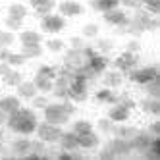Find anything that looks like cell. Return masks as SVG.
Wrapping results in <instances>:
<instances>
[{"mask_svg": "<svg viewBox=\"0 0 160 160\" xmlns=\"http://www.w3.org/2000/svg\"><path fill=\"white\" fill-rule=\"evenodd\" d=\"M37 123H39V118L33 108H27V106H19L16 112L8 114V120H6V125L8 129L16 133V135H33L37 129Z\"/></svg>", "mask_w": 160, "mask_h": 160, "instance_id": "obj_1", "label": "cell"}, {"mask_svg": "<svg viewBox=\"0 0 160 160\" xmlns=\"http://www.w3.org/2000/svg\"><path fill=\"white\" fill-rule=\"evenodd\" d=\"M42 118H44V122H50V123H56V125H66L72 116L66 112L64 102L60 100V102H48V104L42 108Z\"/></svg>", "mask_w": 160, "mask_h": 160, "instance_id": "obj_2", "label": "cell"}, {"mask_svg": "<svg viewBox=\"0 0 160 160\" xmlns=\"http://www.w3.org/2000/svg\"><path fill=\"white\" fill-rule=\"evenodd\" d=\"M62 125H56V123H50V122H39L37 123V137L42 141V143H47V145H54V143H58L60 139V135H62Z\"/></svg>", "mask_w": 160, "mask_h": 160, "instance_id": "obj_3", "label": "cell"}, {"mask_svg": "<svg viewBox=\"0 0 160 160\" xmlns=\"http://www.w3.org/2000/svg\"><path fill=\"white\" fill-rule=\"evenodd\" d=\"M128 77H129L131 83L143 87V85H147L148 81H152V79L158 77V68H156L154 64H152V66H143V68L137 66V68H133V70L128 73Z\"/></svg>", "mask_w": 160, "mask_h": 160, "instance_id": "obj_4", "label": "cell"}, {"mask_svg": "<svg viewBox=\"0 0 160 160\" xmlns=\"http://www.w3.org/2000/svg\"><path fill=\"white\" fill-rule=\"evenodd\" d=\"M41 29L44 33H48V35H58L66 29V18L62 14H44L41 16Z\"/></svg>", "mask_w": 160, "mask_h": 160, "instance_id": "obj_5", "label": "cell"}, {"mask_svg": "<svg viewBox=\"0 0 160 160\" xmlns=\"http://www.w3.org/2000/svg\"><path fill=\"white\" fill-rule=\"evenodd\" d=\"M114 70H118L122 72L123 75H128L133 68L139 66V54H133V52H128V50H123L122 54H118L116 58H114Z\"/></svg>", "mask_w": 160, "mask_h": 160, "instance_id": "obj_6", "label": "cell"}, {"mask_svg": "<svg viewBox=\"0 0 160 160\" xmlns=\"http://www.w3.org/2000/svg\"><path fill=\"white\" fill-rule=\"evenodd\" d=\"M102 21H104L106 25H110V27H118V29H122V27L129 21V14L118 6V8L108 10V12L102 14Z\"/></svg>", "mask_w": 160, "mask_h": 160, "instance_id": "obj_7", "label": "cell"}, {"mask_svg": "<svg viewBox=\"0 0 160 160\" xmlns=\"http://www.w3.org/2000/svg\"><path fill=\"white\" fill-rule=\"evenodd\" d=\"M104 147L108 148V151H112L114 156H129L133 152L129 139H122V137H116V135H114Z\"/></svg>", "mask_w": 160, "mask_h": 160, "instance_id": "obj_8", "label": "cell"}, {"mask_svg": "<svg viewBox=\"0 0 160 160\" xmlns=\"http://www.w3.org/2000/svg\"><path fill=\"white\" fill-rule=\"evenodd\" d=\"M85 64V58H83V54L81 50H75V48H70L68 47L64 50V58H62V66H66L68 70H72V72H77L79 68H81Z\"/></svg>", "mask_w": 160, "mask_h": 160, "instance_id": "obj_9", "label": "cell"}, {"mask_svg": "<svg viewBox=\"0 0 160 160\" xmlns=\"http://www.w3.org/2000/svg\"><path fill=\"white\" fill-rule=\"evenodd\" d=\"M152 137L154 135H151L148 131H137L131 139H129V143H131V148H133V152H139V154H145L147 151H148V147H151V141H152Z\"/></svg>", "mask_w": 160, "mask_h": 160, "instance_id": "obj_10", "label": "cell"}, {"mask_svg": "<svg viewBox=\"0 0 160 160\" xmlns=\"http://www.w3.org/2000/svg\"><path fill=\"white\" fill-rule=\"evenodd\" d=\"M58 10L64 18H79L85 12V6L77 0H62L58 4Z\"/></svg>", "mask_w": 160, "mask_h": 160, "instance_id": "obj_11", "label": "cell"}, {"mask_svg": "<svg viewBox=\"0 0 160 160\" xmlns=\"http://www.w3.org/2000/svg\"><path fill=\"white\" fill-rule=\"evenodd\" d=\"M106 118H110L114 123H123V122H129L131 118V110L122 106L120 102H114V104H110L108 112H106Z\"/></svg>", "mask_w": 160, "mask_h": 160, "instance_id": "obj_12", "label": "cell"}, {"mask_svg": "<svg viewBox=\"0 0 160 160\" xmlns=\"http://www.w3.org/2000/svg\"><path fill=\"white\" fill-rule=\"evenodd\" d=\"M85 64H87V68H89V70H91V72H93V73L98 77V75H102V73H104V72L108 70L110 60L106 58L104 54H98V52H97V54L93 56V58H89Z\"/></svg>", "mask_w": 160, "mask_h": 160, "instance_id": "obj_13", "label": "cell"}, {"mask_svg": "<svg viewBox=\"0 0 160 160\" xmlns=\"http://www.w3.org/2000/svg\"><path fill=\"white\" fill-rule=\"evenodd\" d=\"M137 108L143 114H148V116H158L160 114V100L154 98V97L145 95L141 100H137Z\"/></svg>", "mask_w": 160, "mask_h": 160, "instance_id": "obj_14", "label": "cell"}, {"mask_svg": "<svg viewBox=\"0 0 160 160\" xmlns=\"http://www.w3.org/2000/svg\"><path fill=\"white\" fill-rule=\"evenodd\" d=\"M77 143H79V148H81V151H93V148H97L100 145V137L93 129V131H89V133L77 135Z\"/></svg>", "mask_w": 160, "mask_h": 160, "instance_id": "obj_15", "label": "cell"}, {"mask_svg": "<svg viewBox=\"0 0 160 160\" xmlns=\"http://www.w3.org/2000/svg\"><path fill=\"white\" fill-rule=\"evenodd\" d=\"M123 79L125 75L118 70H106L104 73H102V83H104V87H110V89H118L123 85Z\"/></svg>", "mask_w": 160, "mask_h": 160, "instance_id": "obj_16", "label": "cell"}, {"mask_svg": "<svg viewBox=\"0 0 160 160\" xmlns=\"http://www.w3.org/2000/svg\"><path fill=\"white\" fill-rule=\"evenodd\" d=\"M21 106V98L18 95H0V110L12 114Z\"/></svg>", "mask_w": 160, "mask_h": 160, "instance_id": "obj_17", "label": "cell"}, {"mask_svg": "<svg viewBox=\"0 0 160 160\" xmlns=\"http://www.w3.org/2000/svg\"><path fill=\"white\" fill-rule=\"evenodd\" d=\"M37 93H39V91H37L35 83H33V81H27V79H23V81L16 87V95H18L21 100H31Z\"/></svg>", "mask_w": 160, "mask_h": 160, "instance_id": "obj_18", "label": "cell"}, {"mask_svg": "<svg viewBox=\"0 0 160 160\" xmlns=\"http://www.w3.org/2000/svg\"><path fill=\"white\" fill-rule=\"evenodd\" d=\"M95 100L98 102V104H114V102L118 100V93H116V89H110V87H102L98 89L97 93H95Z\"/></svg>", "mask_w": 160, "mask_h": 160, "instance_id": "obj_19", "label": "cell"}, {"mask_svg": "<svg viewBox=\"0 0 160 160\" xmlns=\"http://www.w3.org/2000/svg\"><path fill=\"white\" fill-rule=\"evenodd\" d=\"M12 151L18 156H27L31 151V139L27 135H18L16 139L12 141Z\"/></svg>", "mask_w": 160, "mask_h": 160, "instance_id": "obj_20", "label": "cell"}, {"mask_svg": "<svg viewBox=\"0 0 160 160\" xmlns=\"http://www.w3.org/2000/svg\"><path fill=\"white\" fill-rule=\"evenodd\" d=\"M58 145L64 151H79V143H77V135L70 129V131H62L60 139H58Z\"/></svg>", "mask_w": 160, "mask_h": 160, "instance_id": "obj_21", "label": "cell"}, {"mask_svg": "<svg viewBox=\"0 0 160 160\" xmlns=\"http://www.w3.org/2000/svg\"><path fill=\"white\" fill-rule=\"evenodd\" d=\"M18 39L21 42V47H25V44H42V35L35 29H21Z\"/></svg>", "mask_w": 160, "mask_h": 160, "instance_id": "obj_22", "label": "cell"}, {"mask_svg": "<svg viewBox=\"0 0 160 160\" xmlns=\"http://www.w3.org/2000/svg\"><path fill=\"white\" fill-rule=\"evenodd\" d=\"M29 6L37 16H44V14H50L56 8V0H29Z\"/></svg>", "mask_w": 160, "mask_h": 160, "instance_id": "obj_23", "label": "cell"}, {"mask_svg": "<svg viewBox=\"0 0 160 160\" xmlns=\"http://www.w3.org/2000/svg\"><path fill=\"white\" fill-rule=\"evenodd\" d=\"M89 6H91V10H95V12L104 14V12H108V10L118 8L120 0H89Z\"/></svg>", "mask_w": 160, "mask_h": 160, "instance_id": "obj_24", "label": "cell"}, {"mask_svg": "<svg viewBox=\"0 0 160 160\" xmlns=\"http://www.w3.org/2000/svg\"><path fill=\"white\" fill-rule=\"evenodd\" d=\"M137 131H139V128H135V125H128V122H123V123H116V125H114L112 135L122 137V139H131Z\"/></svg>", "mask_w": 160, "mask_h": 160, "instance_id": "obj_25", "label": "cell"}, {"mask_svg": "<svg viewBox=\"0 0 160 160\" xmlns=\"http://www.w3.org/2000/svg\"><path fill=\"white\" fill-rule=\"evenodd\" d=\"M2 79V85H6V87H18L21 81H23V73H21L18 68H12L6 75H2L0 77Z\"/></svg>", "mask_w": 160, "mask_h": 160, "instance_id": "obj_26", "label": "cell"}, {"mask_svg": "<svg viewBox=\"0 0 160 160\" xmlns=\"http://www.w3.org/2000/svg\"><path fill=\"white\" fill-rule=\"evenodd\" d=\"M19 52L25 56V60H37L44 54V47L42 44H25V47H21Z\"/></svg>", "mask_w": 160, "mask_h": 160, "instance_id": "obj_27", "label": "cell"}, {"mask_svg": "<svg viewBox=\"0 0 160 160\" xmlns=\"http://www.w3.org/2000/svg\"><path fill=\"white\" fill-rule=\"evenodd\" d=\"M66 41L64 39H58V37H50V39H47L44 41V48H47L48 52H52V54H58V52H64L66 50Z\"/></svg>", "mask_w": 160, "mask_h": 160, "instance_id": "obj_28", "label": "cell"}, {"mask_svg": "<svg viewBox=\"0 0 160 160\" xmlns=\"http://www.w3.org/2000/svg\"><path fill=\"white\" fill-rule=\"evenodd\" d=\"M56 73H58V66L52 64H41L35 72L37 77H47V79H56Z\"/></svg>", "mask_w": 160, "mask_h": 160, "instance_id": "obj_29", "label": "cell"}, {"mask_svg": "<svg viewBox=\"0 0 160 160\" xmlns=\"http://www.w3.org/2000/svg\"><path fill=\"white\" fill-rule=\"evenodd\" d=\"M29 14V10L25 4H21V2H12L8 6V16H14V18H19V19H25Z\"/></svg>", "mask_w": 160, "mask_h": 160, "instance_id": "obj_30", "label": "cell"}, {"mask_svg": "<svg viewBox=\"0 0 160 160\" xmlns=\"http://www.w3.org/2000/svg\"><path fill=\"white\" fill-rule=\"evenodd\" d=\"M93 129H95V125H93V122H89V120H75L72 123V131L75 135H83V133H89Z\"/></svg>", "mask_w": 160, "mask_h": 160, "instance_id": "obj_31", "label": "cell"}, {"mask_svg": "<svg viewBox=\"0 0 160 160\" xmlns=\"http://www.w3.org/2000/svg\"><path fill=\"white\" fill-rule=\"evenodd\" d=\"M33 83H35V87H37V91L39 93H44V95H48L50 91H52V87H54V79H47V77H33Z\"/></svg>", "mask_w": 160, "mask_h": 160, "instance_id": "obj_32", "label": "cell"}, {"mask_svg": "<svg viewBox=\"0 0 160 160\" xmlns=\"http://www.w3.org/2000/svg\"><path fill=\"white\" fill-rule=\"evenodd\" d=\"M98 33H100V27H98V23H95V21L85 23V25L81 27V37H83V39H97Z\"/></svg>", "mask_w": 160, "mask_h": 160, "instance_id": "obj_33", "label": "cell"}, {"mask_svg": "<svg viewBox=\"0 0 160 160\" xmlns=\"http://www.w3.org/2000/svg\"><path fill=\"white\" fill-rule=\"evenodd\" d=\"M6 62L10 64V68H18V70H19V68H23V66H25L27 60H25V56L21 54V52H12V50H10Z\"/></svg>", "mask_w": 160, "mask_h": 160, "instance_id": "obj_34", "label": "cell"}, {"mask_svg": "<svg viewBox=\"0 0 160 160\" xmlns=\"http://www.w3.org/2000/svg\"><path fill=\"white\" fill-rule=\"evenodd\" d=\"M16 42V35L10 29H0V48H10Z\"/></svg>", "mask_w": 160, "mask_h": 160, "instance_id": "obj_35", "label": "cell"}, {"mask_svg": "<svg viewBox=\"0 0 160 160\" xmlns=\"http://www.w3.org/2000/svg\"><path fill=\"white\" fill-rule=\"evenodd\" d=\"M143 89H145V95L160 98V77H156L152 81H148L147 85H143Z\"/></svg>", "mask_w": 160, "mask_h": 160, "instance_id": "obj_36", "label": "cell"}, {"mask_svg": "<svg viewBox=\"0 0 160 160\" xmlns=\"http://www.w3.org/2000/svg\"><path fill=\"white\" fill-rule=\"evenodd\" d=\"M95 48H97V52L98 54H108V52H112V48H114V42L110 41V39H98L97 37V42H95Z\"/></svg>", "mask_w": 160, "mask_h": 160, "instance_id": "obj_37", "label": "cell"}, {"mask_svg": "<svg viewBox=\"0 0 160 160\" xmlns=\"http://www.w3.org/2000/svg\"><path fill=\"white\" fill-rule=\"evenodd\" d=\"M4 25H6V29H10V31H21L23 29V19H19V18H14V16H6L4 18Z\"/></svg>", "mask_w": 160, "mask_h": 160, "instance_id": "obj_38", "label": "cell"}, {"mask_svg": "<svg viewBox=\"0 0 160 160\" xmlns=\"http://www.w3.org/2000/svg\"><path fill=\"white\" fill-rule=\"evenodd\" d=\"M116 102H120L122 106H125V108H129L131 112L137 108V100L129 95V93H118V100Z\"/></svg>", "mask_w": 160, "mask_h": 160, "instance_id": "obj_39", "label": "cell"}, {"mask_svg": "<svg viewBox=\"0 0 160 160\" xmlns=\"http://www.w3.org/2000/svg\"><path fill=\"white\" fill-rule=\"evenodd\" d=\"M48 95H44V93H37L35 97H33L31 98V108L33 110H42L44 106H47L48 104Z\"/></svg>", "mask_w": 160, "mask_h": 160, "instance_id": "obj_40", "label": "cell"}, {"mask_svg": "<svg viewBox=\"0 0 160 160\" xmlns=\"http://www.w3.org/2000/svg\"><path fill=\"white\" fill-rule=\"evenodd\" d=\"M114 125H116V123H114L110 118H100V120L97 122V129H98L100 133H112V131H114Z\"/></svg>", "mask_w": 160, "mask_h": 160, "instance_id": "obj_41", "label": "cell"}, {"mask_svg": "<svg viewBox=\"0 0 160 160\" xmlns=\"http://www.w3.org/2000/svg\"><path fill=\"white\" fill-rule=\"evenodd\" d=\"M143 8L147 10L148 14L158 16V12H160V0H143Z\"/></svg>", "mask_w": 160, "mask_h": 160, "instance_id": "obj_42", "label": "cell"}, {"mask_svg": "<svg viewBox=\"0 0 160 160\" xmlns=\"http://www.w3.org/2000/svg\"><path fill=\"white\" fill-rule=\"evenodd\" d=\"M85 39L81 37V35H75V37H72L70 41H68V47H70V48H75V50H81L83 47H85Z\"/></svg>", "mask_w": 160, "mask_h": 160, "instance_id": "obj_43", "label": "cell"}, {"mask_svg": "<svg viewBox=\"0 0 160 160\" xmlns=\"http://www.w3.org/2000/svg\"><path fill=\"white\" fill-rule=\"evenodd\" d=\"M120 6L128 8V10H139L143 8V0H120Z\"/></svg>", "mask_w": 160, "mask_h": 160, "instance_id": "obj_44", "label": "cell"}, {"mask_svg": "<svg viewBox=\"0 0 160 160\" xmlns=\"http://www.w3.org/2000/svg\"><path fill=\"white\" fill-rule=\"evenodd\" d=\"M125 50H128V52H133V54H139V52H141V42L137 41V39H131V41L125 42Z\"/></svg>", "mask_w": 160, "mask_h": 160, "instance_id": "obj_45", "label": "cell"}, {"mask_svg": "<svg viewBox=\"0 0 160 160\" xmlns=\"http://www.w3.org/2000/svg\"><path fill=\"white\" fill-rule=\"evenodd\" d=\"M148 133H151V135H160V122H158V120H154V122L151 123Z\"/></svg>", "mask_w": 160, "mask_h": 160, "instance_id": "obj_46", "label": "cell"}, {"mask_svg": "<svg viewBox=\"0 0 160 160\" xmlns=\"http://www.w3.org/2000/svg\"><path fill=\"white\" fill-rule=\"evenodd\" d=\"M10 70H12V68H10V64H8V62H0V77L6 75Z\"/></svg>", "mask_w": 160, "mask_h": 160, "instance_id": "obj_47", "label": "cell"}, {"mask_svg": "<svg viewBox=\"0 0 160 160\" xmlns=\"http://www.w3.org/2000/svg\"><path fill=\"white\" fill-rule=\"evenodd\" d=\"M6 120H8V114L0 110V125H6Z\"/></svg>", "mask_w": 160, "mask_h": 160, "instance_id": "obj_48", "label": "cell"}, {"mask_svg": "<svg viewBox=\"0 0 160 160\" xmlns=\"http://www.w3.org/2000/svg\"><path fill=\"white\" fill-rule=\"evenodd\" d=\"M0 139H2V125H0Z\"/></svg>", "mask_w": 160, "mask_h": 160, "instance_id": "obj_49", "label": "cell"}, {"mask_svg": "<svg viewBox=\"0 0 160 160\" xmlns=\"http://www.w3.org/2000/svg\"><path fill=\"white\" fill-rule=\"evenodd\" d=\"M0 95H2V83H0Z\"/></svg>", "mask_w": 160, "mask_h": 160, "instance_id": "obj_50", "label": "cell"}]
</instances>
